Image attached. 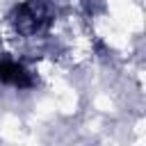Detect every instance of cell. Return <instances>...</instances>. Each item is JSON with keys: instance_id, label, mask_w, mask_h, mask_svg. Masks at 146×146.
<instances>
[{"instance_id": "obj_1", "label": "cell", "mask_w": 146, "mask_h": 146, "mask_svg": "<svg viewBox=\"0 0 146 146\" xmlns=\"http://www.w3.org/2000/svg\"><path fill=\"white\" fill-rule=\"evenodd\" d=\"M52 18H55V9L46 0H27L18 5L11 14V23L16 32H21L23 36H34L43 32L52 23Z\"/></svg>"}, {"instance_id": "obj_2", "label": "cell", "mask_w": 146, "mask_h": 146, "mask_svg": "<svg viewBox=\"0 0 146 146\" xmlns=\"http://www.w3.org/2000/svg\"><path fill=\"white\" fill-rule=\"evenodd\" d=\"M0 82L11 84V87H30L32 78L25 66L18 62H0Z\"/></svg>"}]
</instances>
